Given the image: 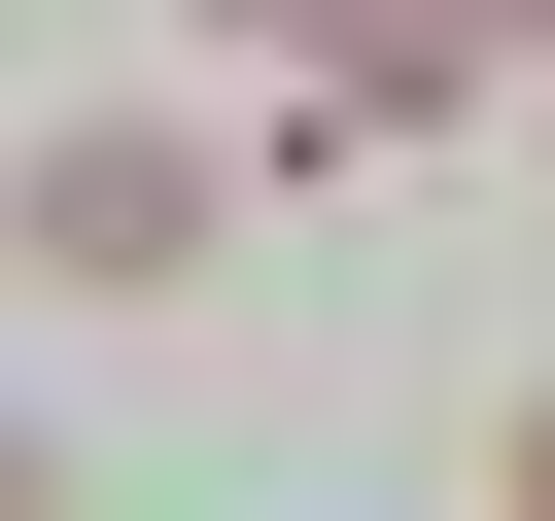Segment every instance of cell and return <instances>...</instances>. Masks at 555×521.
Returning <instances> with one entry per match:
<instances>
[{
	"mask_svg": "<svg viewBox=\"0 0 555 521\" xmlns=\"http://www.w3.org/2000/svg\"><path fill=\"white\" fill-rule=\"evenodd\" d=\"M35 278H208V174L173 139H35Z\"/></svg>",
	"mask_w": 555,
	"mask_h": 521,
	"instance_id": "cell-2",
	"label": "cell"
},
{
	"mask_svg": "<svg viewBox=\"0 0 555 521\" xmlns=\"http://www.w3.org/2000/svg\"><path fill=\"white\" fill-rule=\"evenodd\" d=\"M243 69H278V139H416V104H486V35L451 0H208Z\"/></svg>",
	"mask_w": 555,
	"mask_h": 521,
	"instance_id": "cell-1",
	"label": "cell"
},
{
	"mask_svg": "<svg viewBox=\"0 0 555 521\" xmlns=\"http://www.w3.org/2000/svg\"><path fill=\"white\" fill-rule=\"evenodd\" d=\"M486 486H520V521H555V382H520V452H486Z\"/></svg>",
	"mask_w": 555,
	"mask_h": 521,
	"instance_id": "cell-3",
	"label": "cell"
}]
</instances>
